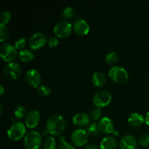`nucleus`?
I'll use <instances>...</instances> for the list:
<instances>
[{
  "label": "nucleus",
  "mask_w": 149,
  "mask_h": 149,
  "mask_svg": "<svg viewBox=\"0 0 149 149\" xmlns=\"http://www.w3.org/2000/svg\"><path fill=\"white\" fill-rule=\"evenodd\" d=\"M45 126L48 133L52 135H59L65 130V121L61 115H51L47 119Z\"/></svg>",
  "instance_id": "nucleus-1"
},
{
  "label": "nucleus",
  "mask_w": 149,
  "mask_h": 149,
  "mask_svg": "<svg viewBox=\"0 0 149 149\" xmlns=\"http://www.w3.org/2000/svg\"><path fill=\"white\" fill-rule=\"evenodd\" d=\"M23 142L26 149H39L42 145V135L37 131H29L24 136Z\"/></svg>",
  "instance_id": "nucleus-2"
},
{
  "label": "nucleus",
  "mask_w": 149,
  "mask_h": 149,
  "mask_svg": "<svg viewBox=\"0 0 149 149\" xmlns=\"http://www.w3.org/2000/svg\"><path fill=\"white\" fill-rule=\"evenodd\" d=\"M7 133L10 139L19 141L26 135V126L21 122H15L9 127Z\"/></svg>",
  "instance_id": "nucleus-3"
},
{
  "label": "nucleus",
  "mask_w": 149,
  "mask_h": 149,
  "mask_svg": "<svg viewBox=\"0 0 149 149\" xmlns=\"http://www.w3.org/2000/svg\"><path fill=\"white\" fill-rule=\"evenodd\" d=\"M17 55V49L11 44L4 42L0 45V56L6 62H13Z\"/></svg>",
  "instance_id": "nucleus-4"
},
{
  "label": "nucleus",
  "mask_w": 149,
  "mask_h": 149,
  "mask_svg": "<svg viewBox=\"0 0 149 149\" xmlns=\"http://www.w3.org/2000/svg\"><path fill=\"white\" fill-rule=\"evenodd\" d=\"M109 77L114 82L122 84L127 81L129 76L125 68H124L123 67L115 65L109 69Z\"/></svg>",
  "instance_id": "nucleus-5"
},
{
  "label": "nucleus",
  "mask_w": 149,
  "mask_h": 149,
  "mask_svg": "<svg viewBox=\"0 0 149 149\" xmlns=\"http://www.w3.org/2000/svg\"><path fill=\"white\" fill-rule=\"evenodd\" d=\"M73 30V26L70 22L67 20H62L55 24L54 26L53 32L57 37L63 39L68 37Z\"/></svg>",
  "instance_id": "nucleus-6"
},
{
  "label": "nucleus",
  "mask_w": 149,
  "mask_h": 149,
  "mask_svg": "<svg viewBox=\"0 0 149 149\" xmlns=\"http://www.w3.org/2000/svg\"><path fill=\"white\" fill-rule=\"evenodd\" d=\"M4 75L7 79L14 80L20 77L21 74V67L17 63L10 62L4 65L3 68Z\"/></svg>",
  "instance_id": "nucleus-7"
},
{
  "label": "nucleus",
  "mask_w": 149,
  "mask_h": 149,
  "mask_svg": "<svg viewBox=\"0 0 149 149\" xmlns=\"http://www.w3.org/2000/svg\"><path fill=\"white\" fill-rule=\"evenodd\" d=\"M112 96L110 93L106 90H100L94 95L93 101L97 108L100 109L110 104Z\"/></svg>",
  "instance_id": "nucleus-8"
},
{
  "label": "nucleus",
  "mask_w": 149,
  "mask_h": 149,
  "mask_svg": "<svg viewBox=\"0 0 149 149\" xmlns=\"http://www.w3.org/2000/svg\"><path fill=\"white\" fill-rule=\"evenodd\" d=\"M89 134L83 129H77L73 131L71 139L73 144L77 147H81L87 143Z\"/></svg>",
  "instance_id": "nucleus-9"
},
{
  "label": "nucleus",
  "mask_w": 149,
  "mask_h": 149,
  "mask_svg": "<svg viewBox=\"0 0 149 149\" xmlns=\"http://www.w3.org/2000/svg\"><path fill=\"white\" fill-rule=\"evenodd\" d=\"M46 42H47V39L45 35L40 32H36L33 33L29 38V46L31 49L38 50L43 47Z\"/></svg>",
  "instance_id": "nucleus-10"
},
{
  "label": "nucleus",
  "mask_w": 149,
  "mask_h": 149,
  "mask_svg": "<svg viewBox=\"0 0 149 149\" xmlns=\"http://www.w3.org/2000/svg\"><path fill=\"white\" fill-rule=\"evenodd\" d=\"M25 77H26V81L31 87L38 88L40 86L42 77L38 70L35 68H30L26 71Z\"/></svg>",
  "instance_id": "nucleus-11"
},
{
  "label": "nucleus",
  "mask_w": 149,
  "mask_h": 149,
  "mask_svg": "<svg viewBox=\"0 0 149 149\" xmlns=\"http://www.w3.org/2000/svg\"><path fill=\"white\" fill-rule=\"evenodd\" d=\"M40 120V113L37 110H31L28 112L25 118V124L30 129L35 128Z\"/></svg>",
  "instance_id": "nucleus-12"
},
{
  "label": "nucleus",
  "mask_w": 149,
  "mask_h": 149,
  "mask_svg": "<svg viewBox=\"0 0 149 149\" xmlns=\"http://www.w3.org/2000/svg\"><path fill=\"white\" fill-rule=\"evenodd\" d=\"M73 29L77 34L79 36H84L90 31V26L84 19H78L74 22Z\"/></svg>",
  "instance_id": "nucleus-13"
},
{
  "label": "nucleus",
  "mask_w": 149,
  "mask_h": 149,
  "mask_svg": "<svg viewBox=\"0 0 149 149\" xmlns=\"http://www.w3.org/2000/svg\"><path fill=\"white\" fill-rule=\"evenodd\" d=\"M99 128L102 132L105 134L113 133L114 131V124L112 119L107 116H103L99 121Z\"/></svg>",
  "instance_id": "nucleus-14"
},
{
  "label": "nucleus",
  "mask_w": 149,
  "mask_h": 149,
  "mask_svg": "<svg viewBox=\"0 0 149 149\" xmlns=\"http://www.w3.org/2000/svg\"><path fill=\"white\" fill-rule=\"evenodd\" d=\"M137 140L133 135H126L119 141L120 149H135L137 147Z\"/></svg>",
  "instance_id": "nucleus-15"
},
{
  "label": "nucleus",
  "mask_w": 149,
  "mask_h": 149,
  "mask_svg": "<svg viewBox=\"0 0 149 149\" xmlns=\"http://www.w3.org/2000/svg\"><path fill=\"white\" fill-rule=\"evenodd\" d=\"M72 122L74 125L78 127H84L90 125V118L87 113L81 112L77 113L73 116Z\"/></svg>",
  "instance_id": "nucleus-16"
},
{
  "label": "nucleus",
  "mask_w": 149,
  "mask_h": 149,
  "mask_svg": "<svg viewBox=\"0 0 149 149\" xmlns=\"http://www.w3.org/2000/svg\"><path fill=\"white\" fill-rule=\"evenodd\" d=\"M100 149H116L117 141L113 136H106L100 142Z\"/></svg>",
  "instance_id": "nucleus-17"
},
{
  "label": "nucleus",
  "mask_w": 149,
  "mask_h": 149,
  "mask_svg": "<svg viewBox=\"0 0 149 149\" xmlns=\"http://www.w3.org/2000/svg\"><path fill=\"white\" fill-rule=\"evenodd\" d=\"M128 122L132 127H138L145 122V117L139 113H132L128 118Z\"/></svg>",
  "instance_id": "nucleus-18"
},
{
  "label": "nucleus",
  "mask_w": 149,
  "mask_h": 149,
  "mask_svg": "<svg viewBox=\"0 0 149 149\" xmlns=\"http://www.w3.org/2000/svg\"><path fill=\"white\" fill-rule=\"evenodd\" d=\"M92 81L95 87H101L106 84V77L102 71H95L93 75Z\"/></svg>",
  "instance_id": "nucleus-19"
},
{
  "label": "nucleus",
  "mask_w": 149,
  "mask_h": 149,
  "mask_svg": "<svg viewBox=\"0 0 149 149\" xmlns=\"http://www.w3.org/2000/svg\"><path fill=\"white\" fill-rule=\"evenodd\" d=\"M19 59L24 63H28L31 61L34 58V54L31 49H23L20 50L18 53Z\"/></svg>",
  "instance_id": "nucleus-20"
},
{
  "label": "nucleus",
  "mask_w": 149,
  "mask_h": 149,
  "mask_svg": "<svg viewBox=\"0 0 149 149\" xmlns=\"http://www.w3.org/2000/svg\"><path fill=\"white\" fill-rule=\"evenodd\" d=\"M10 34V31L7 25L4 23H0V42L4 43V41L7 39Z\"/></svg>",
  "instance_id": "nucleus-21"
},
{
  "label": "nucleus",
  "mask_w": 149,
  "mask_h": 149,
  "mask_svg": "<svg viewBox=\"0 0 149 149\" xmlns=\"http://www.w3.org/2000/svg\"><path fill=\"white\" fill-rule=\"evenodd\" d=\"M100 131L98 124L96 123V122H93V123L90 124L87 127V133L90 135H93V136H96V135H98Z\"/></svg>",
  "instance_id": "nucleus-22"
},
{
  "label": "nucleus",
  "mask_w": 149,
  "mask_h": 149,
  "mask_svg": "<svg viewBox=\"0 0 149 149\" xmlns=\"http://www.w3.org/2000/svg\"><path fill=\"white\" fill-rule=\"evenodd\" d=\"M118 58H119V56H118L117 53L116 52H114V51H112V52H109L106 55V61L109 65H113L117 62Z\"/></svg>",
  "instance_id": "nucleus-23"
},
{
  "label": "nucleus",
  "mask_w": 149,
  "mask_h": 149,
  "mask_svg": "<svg viewBox=\"0 0 149 149\" xmlns=\"http://www.w3.org/2000/svg\"><path fill=\"white\" fill-rule=\"evenodd\" d=\"M44 148L45 149H55L56 148V141L55 138L49 136L46 138L44 143Z\"/></svg>",
  "instance_id": "nucleus-24"
},
{
  "label": "nucleus",
  "mask_w": 149,
  "mask_h": 149,
  "mask_svg": "<svg viewBox=\"0 0 149 149\" xmlns=\"http://www.w3.org/2000/svg\"><path fill=\"white\" fill-rule=\"evenodd\" d=\"M26 108L23 106H20H20H17L14 111L15 116L17 119H23L25 116H26Z\"/></svg>",
  "instance_id": "nucleus-25"
},
{
  "label": "nucleus",
  "mask_w": 149,
  "mask_h": 149,
  "mask_svg": "<svg viewBox=\"0 0 149 149\" xmlns=\"http://www.w3.org/2000/svg\"><path fill=\"white\" fill-rule=\"evenodd\" d=\"M37 93L42 96H47L51 94L52 90H51L50 87L49 86L41 85L37 88Z\"/></svg>",
  "instance_id": "nucleus-26"
},
{
  "label": "nucleus",
  "mask_w": 149,
  "mask_h": 149,
  "mask_svg": "<svg viewBox=\"0 0 149 149\" xmlns=\"http://www.w3.org/2000/svg\"><path fill=\"white\" fill-rule=\"evenodd\" d=\"M11 13H10V11H8V10H4V11H3L2 13H1L0 19H1V23H4V24L7 25V23H10V21L11 20Z\"/></svg>",
  "instance_id": "nucleus-27"
},
{
  "label": "nucleus",
  "mask_w": 149,
  "mask_h": 149,
  "mask_svg": "<svg viewBox=\"0 0 149 149\" xmlns=\"http://www.w3.org/2000/svg\"><path fill=\"white\" fill-rule=\"evenodd\" d=\"M59 141L61 142L60 149H76L75 146L69 142L65 141V138L63 136L60 137Z\"/></svg>",
  "instance_id": "nucleus-28"
},
{
  "label": "nucleus",
  "mask_w": 149,
  "mask_h": 149,
  "mask_svg": "<svg viewBox=\"0 0 149 149\" xmlns=\"http://www.w3.org/2000/svg\"><path fill=\"white\" fill-rule=\"evenodd\" d=\"M138 143L143 147L149 146V134L145 133L141 135L138 139Z\"/></svg>",
  "instance_id": "nucleus-29"
},
{
  "label": "nucleus",
  "mask_w": 149,
  "mask_h": 149,
  "mask_svg": "<svg viewBox=\"0 0 149 149\" xmlns=\"http://www.w3.org/2000/svg\"><path fill=\"white\" fill-rule=\"evenodd\" d=\"M63 17L66 19H70L74 15V10L73 7L68 6L63 11Z\"/></svg>",
  "instance_id": "nucleus-30"
},
{
  "label": "nucleus",
  "mask_w": 149,
  "mask_h": 149,
  "mask_svg": "<svg viewBox=\"0 0 149 149\" xmlns=\"http://www.w3.org/2000/svg\"><path fill=\"white\" fill-rule=\"evenodd\" d=\"M26 45V40L25 38L20 37L16 39L15 42V47L17 49H23Z\"/></svg>",
  "instance_id": "nucleus-31"
},
{
  "label": "nucleus",
  "mask_w": 149,
  "mask_h": 149,
  "mask_svg": "<svg viewBox=\"0 0 149 149\" xmlns=\"http://www.w3.org/2000/svg\"><path fill=\"white\" fill-rule=\"evenodd\" d=\"M101 110H100L99 108H95V109H93V110L90 112V116H91V119L94 121L98 120L99 119L101 116Z\"/></svg>",
  "instance_id": "nucleus-32"
},
{
  "label": "nucleus",
  "mask_w": 149,
  "mask_h": 149,
  "mask_svg": "<svg viewBox=\"0 0 149 149\" xmlns=\"http://www.w3.org/2000/svg\"><path fill=\"white\" fill-rule=\"evenodd\" d=\"M58 40L56 36H51L47 39V44L50 47H55L58 45Z\"/></svg>",
  "instance_id": "nucleus-33"
},
{
  "label": "nucleus",
  "mask_w": 149,
  "mask_h": 149,
  "mask_svg": "<svg viewBox=\"0 0 149 149\" xmlns=\"http://www.w3.org/2000/svg\"><path fill=\"white\" fill-rule=\"evenodd\" d=\"M85 149H98V148H97V146L95 145V144L90 143V144H87V145L86 146Z\"/></svg>",
  "instance_id": "nucleus-34"
},
{
  "label": "nucleus",
  "mask_w": 149,
  "mask_h": 149,
  "mask_svg": "<svg viewBox=\"0 0 149 149\" xmlns=\"http://www.w3.org/2000/svg\"><path fill=\"white\" fill-rule=\"evenodd\" d=\"M145 122L148 126H149V111L146 113L145 116Z\"/></svg>",
  "instance_id": "nucleus-35"
},
{
  "label": "nucleus",
  "mask_w": 149,
  "mask_h": 149,
  "mask_svg": "<svg viewBox=\"0 0 149 149\" xmlns=\"http://www.w3.org/2000/svg\"><path fill=\"white\" fill-rule=\"evenodd\" d=\"M4 86H3L2 84H1V85H0V95H2L4 94Z\"/></svg>",
  "instance_id": "nucleus-36"
},
{
  "label": "nucleus",
  "mask_w": 149,
  "mask_h": 149,
  "mask_svg": "<svg viewBox=\"0 0 149 149\" xmlns=\"http://www.w3.org/2000/svg\"><path fill=\"white\" fill-rule=\"evenodd\" d=\"M2 112H3V107L1 105H0V115H2Z\"/></svg>",
  "instance_id": "nucleus-37"
},
{
  "label": "nucleus",
  "mask_w": 149,
  "mask_h": 149,
  "mask_svg": "<svg viewBox=\"0 0 149 149\" xmlns=\"http://www.w3.org/2000/svg\"><path fill=\"white\" fill-rule=\"evenodd\" d=\"M113 133H114L115 135H119V132H116V131H113Z\"/></svg>",
  "instance_id": "nucleus-38"
},
{
  "label": "nucleus",
  "mask_w": 149,
  "mask_h": 149,
  "mask_svg": "<svg viewBox=\"0 0 149 149\" xmlns=\"http://www.w3.org/2000/svg\"><path fill=\"white\" fill-rule=\"evenodd\" d=\"M138 149H141V148H138Z\"/></svg>",
  "instance_id": "nucleus-39"
}]
</instances>
